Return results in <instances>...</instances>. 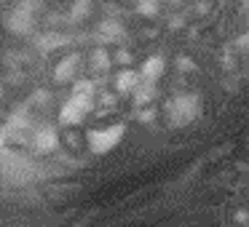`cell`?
Masks as SVG:
<instances>
[{"instance_id":"1","label":"cell","mask_w":249,"mask_h":227,"mask_svg":"<svg viewBox=\"0 0 249 227\" xmlns=\"http://www.w3.org/2000/svg\"><path fill=\"white\" fill-rule=\"evenodd\" d=\"M89 113H91V97H86V94H72V97L62 104L59 118H62V123L75 126V123H81Z\"/></svg>"},{"instance_id":"2","label":"cell","mask_w":249,"mask_h":227,"mask_svg":"<svg viewBox=\"0 0 249 227\" xmlns=\"http://www.w3.org/2000/svg\"><path fill=\"white\" fill-rule=\"evenodd\" d=\"M6 30L11 35H19V38H27V35H33L35 32V24H38V14H30V11H24V8H19V6H14V11H8V16H6Z\"/></svg>"},{"instance_id":"3","label":"cell","mask_w":249,"mask_h":227,"mask_svg":"<svg viewBox=\"0 0 249 227\" xmlns=\"http://www.w3.org/2000/svg\"><path fill=\"white\" fill-rule=\"evenodd\" d=\"M30 145H33L35 152L49 155V152H54L56 147H59V134H56V129H51V126H38V129L30 134Z\"/></svg>"},{"instance_id":"4","label":"cell","mask_w":249,"mask_h":227,"mask_svg":"<svg viewBox=\"0 0 249 227\" xmlns=\"http://www.w3.org/2000/svg\"><path fill=\"white\" fill-rule=\"evenodd\" d=\"M78 67H81V56L67 54V56H62V59L54 65V72H51V75H54L56 83H72L75 75H78Z\"/></svg>"},{"instance_id":"5","label":"cell","mask_w":249,"mask_h":227,"mask_svg":"<svg viewBox=\"0 0 249 227\" xmlns=\"http://www.w3.org/2000/svg\"><path fill=\"white\" fill-rule=\"evenodd\" d=\"M121 134H124L121 126H115V129H102V131H91V134H89V147H91L94 152H105V150H110V147L118 142Z\"/></svg>"},{"instance_id":"6","label":"cell","mask_w":249,"mask_h":227,"mask_svg":"<svg viewBox=\"0 0 249 227\" xmlns=\"http://www.w3.org/2000/svg\"><path fill=\"white\" fill-rule=\"evenodd\" d=\"M33 43H35V49H38L40 54H51L56 46L67 43V38H59V32H43V35H35Z\"/></svg>"},{"instance_id":"7","label":"cell","mask_w":249,"mask_h":227,"mask_svg":"<svg viewBox=\"0 0 249 227\" xmlns=\"http://www.w3.org/2000/svg\"><path fill=\"white\" fill-rule=\"evenodd\" d=\"M89 11H91V0H75L72 8H70V22H81V19H86Z\"/></svg>"},{"instance_id":"8","label":"cell","mask_w":249,"mask_h":227,"mask_svg":"<svg viewBox=\"0 0 249 227\" xmlns=\"http://www.w3.org/2000/svg\"><path fill=\"white\" fill-rule=\"evenodd\" d=\"M91 67H94V70H107V67H110L107 51H102V49L91 51Z\"/></svg>"},{"instance_id":"9","label":"cell","mask_w":249,"mask_h":227,"mask_svg":"<svg viewBox=\"0 0 249 227\" xmlns=\"http://www.w3.org/2000/svg\"><path fill=\"white\" fill-rule=\"evenodd\" d=\"M115 86H118V91H129V88L137 86V75L134 72H121L118 81H115Z\"/></svg>"},{"instance_id":"10","label":"cell","mask_w":249,"mask_h":227,"mask_svg":"<svg viewBox=\"0 0 249 227\" xmlns=\"http://www.w3.org/2000/svg\"><path fill=\"white\" fill-rule=\"evenodd\" d=\"M158 72H161V59H150L142 70V75H145V81H156Z\"/></svg>"},{"instance_id":"11","label":"cell","mask_w":249,"mask_h":227,"mask_svg":"<svg viewBox=\"0 0 249 227\" xmlns=\"http://www.w3.org/2000/svg\"><path fill=\"white\" fill-rule=\"evenodd\" d=\"M30 102L35 104V107H46V104L51 102V91H46V88H38V91L33 94V99Z\"/></svg>"},{"instance_id":"12","label":"cell","mask_w":249,"mask_h":227,"mask_svg":"<svg viewBox=\"0 0 249 227\" xmlns=\"http://www.w3.org/2000/svg\"><path fill=\"white\" fill-rule=\"evenodd\" d=\"M3 99H6V83L0 81V102H3Z\"/></svg>"}]
</instances>
